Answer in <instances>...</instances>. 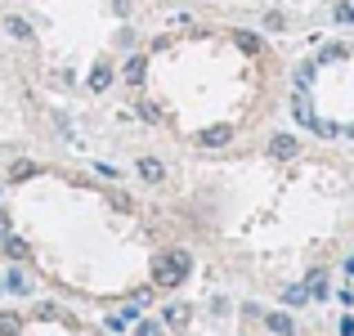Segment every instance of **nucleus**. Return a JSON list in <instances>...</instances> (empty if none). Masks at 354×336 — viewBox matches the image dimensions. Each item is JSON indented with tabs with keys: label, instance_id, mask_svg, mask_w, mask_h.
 <instances>
[{
	"label": "nucleus",
	"instance_id": "obj_1",
	"mask_svg": "<svg viewBox=\"0 0 354 336\" xmlns=\"http://www.w3.org/2000/svg\"><path fill=\"white\" fill-rule=\"evenodd\" d=\"M189 269H193L189 251H171V256H157V260H153V283L175 287V283H184V278H189Z\"/></svg>",
	"mask_w": 354,
	"mask_h": 336
},
{
	"label": "nucleus",
	"instance_id": "obj_2",
	"mask_svg": "<svg viewBox=\"0 0 354 336\" xmlns=\"http://www.w3.org/2000/svg\"><path fill=\"white\" fill-rule=\"evenodd\" d=\"M135 175H139L144 184H162V180H166V166L157 162V157H139V162H135Z\"/></svg>",
	"mask_w": 354,
	"mask_h": 336
},
{
	"label": "nucleus",
	"instance_id": "obj_3",
	"mask_svg": "<svg viewBox=\"0 0 354 336\" xmlns=\"http://www.w3.org/2000/svg\"><path fill=\"white\" fill-rule=\"evenodd\" d=\"M229 139H234V126H207V130L198 135V144H202V148H225Z\"/></svg>",
	"mask_w": 354,
	"mask_h": 336
},
{
	"label": "nucleus",
	"instance_id": "obj_4",
	"mask_svg": "<svg viewBox=\"0 0 354 336\" xmlns=\"http://www.w3.org/2000/svg\"><path fill=\"white\" fill-rule=\"evenodd\" d=\"M269 153L287 162V157H296V153H301V144H296V135H274V139H269Z\"/></svg>",
	"mask_w": 354,
	"mask_h": 336
},
{
	"label": "nucleus",
	"instance_id": "obj_5",
	"mask_svg": "<svg viewBox=\"0 0 354 336\" xmlns=\"http://www.w3.org/2000/svg\"><path fill=\"white\" fill-rule=\"evenodd\" d=\"M5 32L14 36V41H27V36H32V23H27V18H18V14H9L5 18Z\"/></svg>",
	"mask_w": 354,
	"mask_h": 336
},
{
	"label": "nucleus",
	"instance_id": "obj_6",
	"mask_svg": "<svg viewBox=\"0 0 354 336\" xmlns=\"http://www.w3.org/2000/svg\"><path fill=\"white\" fill-rule=\"evenodd\" d=\"M144 72H148V59H139V54H135V59L121 68V77H126L130 86H139V81H144Z\"/></svg>",
	"mask_w": 354,
	"mask_h": 336
},
{
	"label": "nucleus",
	"instance_id": "obj_7",
	"mask_svg": "<svg viewBox=\"0 0 354 336\" xmlns=\"http://www.w3.org/2000/svg\"><path fill=\"white\" fill-rule=\"evenodd\" d=\"M113 86V68L108 63H95V72H90V90H108Z\"/></svg>",
	"mask_w": 354,
	"mask_h": 336
},
{
	"label": "nucleus",
	"instance_id": "obj_8",
	"mask_svg": "<svg viewBox=\"0 0 354 336\" xmlns=\"http://www.w3.org/2000/svg\"><path fill=\"white\" fill-rule=\"evenodd\" d=\"M5 292H14V296H27V292H32V278H27V274H18V269H14V274L5 278Z\"/></svg>",
	"mask_w": 354,
	"mask_h": 336
},
{
	"label": "nucleus",
	"instance_id": "obj_9",
	"mask_svg": "<svg viewBox=\"0 0 354 336\" xmlns=\"http://www.w3.org/2000/svg\"><path fill=\"white\" fill-rule=\"evenodd\" d=\"M5 256L9 260H27V242L14 238V233H5Z\"/></svg>",
	"mask_w": 354,
	"mask_h": 336
},
{
	"label": "nucleus",
	"instance_id": "obj_10",
	"mask_svg": "<svg viewBox=\"0 0 354 336\" xmlns=\"http://www.w3.org/2000/svg\"><path fill=\"white\" fill-rule=\"evenodd\" d=\"M32 175H41L36 162H14V166H9V180H32Z\"/></svg>",
	"mask_w": 354,
	"mask_h": 336
},
{
	"label": "nucleus",
	"instance_id": "obj_11",
	"mask_svg": "<svg viewBox=\"0 0 354 336\" xmlns=\"http://www.w3.org/2000/svg\"><path fill=\"white\" fill-rule=\"evenodd\" d=\"M305 292H310L314 301H323V296H328V283H323V274H310V278H305Z\"/></svg>",
	"mask_w": 354,
	"mask_h": 336
},
{
	"label": "nucleus",
	"instance_id": "obj_12",
	"mask_svg": "<svg viewBox=\"0 0 354 336\" xmlns=\"http://www.w3.org/2000/svg\"><path fill=\"white\" fill-rule=\"evenodd\" d=\"M23 332V319L18 314H0V336H18Z\"/></svg>",
	"mask_w": 354,
	"mask_h": 336
},
{
	"label": "nucleus",
	"instance_id": "obj_13",
	"mask_svg": "<svg viewBox=\"0 0 354 336\" xmlns=\"http://www.w3.org/2000/svg\"><path fill=\"white\" fill-rule=\"evenodd\" d=\"M292 112H296V121H301V126H314V112H310V104H305V95H296Z\"/></svg>",
	"mask_w": 354,
	"mask_h": 336
},
{
	"label": "nucleus",
	"instance_id": "obj_14",
	"mask_svg": "<svg viewBox=\"0 0 354 336\" xmlns=\"http://www.w3.org/2000/svg\"><path fill=\"white\" fill-rule=\"evenodd\" d=\"M265 323H269V328H274L278 336H292V319H287V314H269Z\"/></svg>",
	"mask_w": 354,
	"mask_h": 336
},
{
	"label": "nucleus",
	"instance_id": "obj_15",
	"mask_svg": "<svg viewBox=\"0 0 354 336\" xmlns=\"http://www.w3.org/2000/svg\"><path fill=\"white\" fill-rule=\"evenodd\" d=\"M332 18H337L341 27H354V5H337V9H332Z\"/></svg>",
	"mask_w": 354,
	"mask_h": 336
},
{
	"label": "nucleus",
	"instance_id": "obj_16",
	"mask_svg": "<svg viewBox=\"0 0 354 336\" xmlns=\"http://www.w3.org/2000/svg\"><path fill=\"white\" fill-rule=\"evenodd\" d=\"M184 314H189L184 305H166V310H162V319H166V323H184Z\"/></svg>",
	"mask_w": 354,
	"mask_h": 336
},
{
	"label": "nucleus",
	"instance_id": "obj_17",
	"mask_svg": "<svg viewBox=\"0 0 354 336\" xmlns=\"http://www.w3.org/2000/svg\"><path fill=\"white\" fill-rule=\"evenodd\" d=\"M234 41H238V45H242V50H247V54H256V50H260V41H256V36H251V32H238Z\"/></svg>",
	"mask_w": 354,
	"mask_h": 336
},
{
	"label": "nucleus",
	"instance_id": "obj_18",
	"mask_svg": "<svg viewBox=\"0 0 354 336\" xmlns=\"http://www.w3.org/2000/svg\"><path fill=\"white\" fill-rule=\"evenodd\" d=\"M310 301V292H305V287H287V305H305Z\"/></svg>",
	"mask_w": 354,
	"mask_h": 336
},
{
	"label": "nucleus",
	"instance_id": "obj_19",
	"mask_svg": "<svg viewBox=\"0 0 354 336\" xmlns=\"http://www.w3.org/2000/svg\"><path fill=\"white\" fill-rule=\"evenodd\" d=\"M265 27H269V32H283L287 18H283V14H269V18H265Z\"/></svg>",
	"mask_w": 354,
	"mask_h": 336
},
{
	"label": "nucleus",
	"instance_id": "obj_20",
	"mask_svg": "<svg viewBox=\"0 0 354 336\" xmlns=\"http://www.w3.org/2000/svg\"><path fill=\"white\" fill-rule=\"evenodd\" d=\"M135 336H162V328H157V323H139Z\"/></svg>",
	"mask_w": 354,
	"mask_h": 336
},
{
	"label": "nucleus",
	"instance_id": "obj_21",
	"mask_svg": "<svg viewBox=\"0 0 354 336\" xmlns=\"http://www.w3.org/2000/svg\"><path fill=\"white\" fill-rule=\"evenodd\" d=\"M341 336H354V319H341Z\"/></svg>",
	"mask_w": 354,
	"mask_h": 336
},
{
	"label": "nucleus",
	"instance_id": "obj_22",
	"mask_svg": "<svg viewBox=\"0 0 354 336\" xmlns=\"http://www.w3.org/2000/svg\"><path fill=\"white\" fill-rule=\"evenodd\" d=\"M5 233H9V216H5V211H0V238H5Z\"/></svg>",
	"mask_w": 354,
	"mask_h": 336
},
{
	"label": "nucleus",
	"instance_id": "obj_23",
	"mask_svg": "<svg viewBox=\"0 0 354 336\" xmlns=\"http://www.w3.org/2000/svg\"><path fill=\"white\" fill-rule=\"evenodd\" d=\"M350 139H354V126H350Z\"/></svg>",
	"mask_w": 354,
	"mask_h": 336
}]
</instances>
